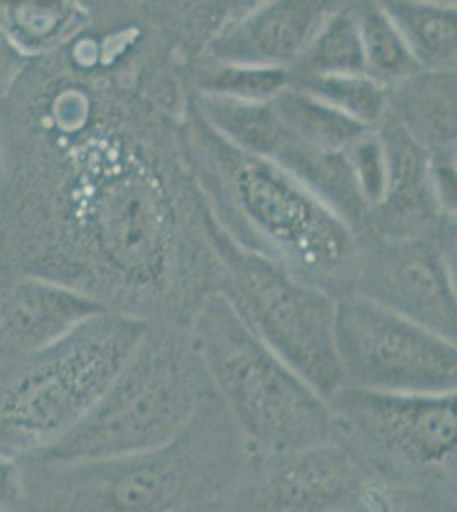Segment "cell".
I'll return each mask as SVG.
<instances>
[{
  "label": "cell",
  "mask_w": 457,
  "mask_h": 512,
  "mask_svg": "<svg viewBox=\"0 0 457 512\" xmlns=\"http://www.w3.org/2000/svg\"><path fill=\"white\" fill-rule=\"evenodd\" d=\"M21 461L24 494L16 512H180L231 494L249 453L217 398L173 443L149 453Z\"/></svg>",
  "instance_id": "cell-1"
},
{
  "label": "cell",
  "mask_w": 457,
  "mask_h": 512,
  "mask_svg": "<svg viewBox=\"0 0 457 512\" xmlns=\"http://www.w3.org/2000/svg\"><path fill=\"white\" fill-rule=\"evenodd\" d=\"M217 400L191 333L147 326L134 354L93 410L41 461H82L149 453L173 443Z\"/></svg>",
  "instance_id": "cell-2"
},
{
  "label": "cell",
  "mask_w": 457,
  "mask_h": 512,
  "mask_svg": "<svg viewBox=\"0 0 457 512\" xmlns=\"http://www.w3.org/2000/svg\"><path fill=\"white\" fill-rule=\"evenodd\" d=\"M191 335L249 456L335 441L328 400L268 349L229 301H210Z\"/></svg>",
  "instance_id": "cell-3"
},
{
  "label": "cell",
  "mask_w": 457,
  "mask_h": 512,
  "mask_svg": "<svg viewBox=\"0 0 457 512\" xmlns=\"http://www.w3.org/2000/svg\"><path fill=\"white\" fill-rule=\"evenodd\" d=\"M147 326L108 311L0 374V453L29 458L64 439L105 395Z\"/></svg>",
  "instance_id": "cell-4"
},
{
  "label": "cell",
  "mask_w": 457,
  "mask_h": 512,
  "mask_svg": "<svg viewBox=\"0 0 457 512\" xmlns=\"http://www.w3.org/2000/svg\"><path fill=\"white\" fill-rule=\"evenodd\" d=\"M328 403L336 441L374 485L456 489V391L394 393L342 386Z\"/></svg>",
  "instance_id": "cell-5"
},
{
  "label": "cell",
  "mask_w": 457,
  "mask_h": 512,
  "mask_svg": "<svg viewBox=\"0 0 457 512\" xmlns=\"http://www.w3.org/2000/svg\"><path fill=\"white\" fill-rule=\"evenodd\" d=\"M335 345L343 386L394 393L456 391L454 340L369 297L336 304Z\"/></svg>",
  "instance_id": "cell-6"
},
{
  "label": "cell",
  "mask_w": 457,
  "mask_h": 512,
  "mask_svg": "<svg viewBox=\"0 0 457 512\" xmlns=\"http://www.w3.org/2000/svg\"><path fill=\"white\" fill-rule=\"evenodd\" d=\"M232 308L268 349L330 400L343 386L330 297L287 279L263 260L244 256L234 265Z\"/></svg>",
  "instance_id": "cell-7"
},
{
  "label": "cell",
  "mask_w": 457,
  "mask_h": 512,
  "mask_svg": "<svg viewBox=\"0 0 457 512\" xmlns=\"http://www.w3.org/2000/svg\"><path fill=\"white\" fill-rule=\"evenodd\" d=\"M372 489L364 468L335 439L249 456L227 499L244 512H352L367 506Z\"/></svg>",
  "instance_id": "cell-8"
},
{
  "label": "cell",
  "mask_w": 457,
  "mask_h": 512,
  "mask_svg": "<svg viewBox=\"0 0 457 512\" xmlns=\"http://www.w3.org/2000/svg\"><path fill=\"white\" fill-rule=\"evenodd\" d=\"M110 309L96 297L38 275L0 277V374Z\"/></svg>",
  "instance_id": "cell-9"
},
{
  "label": "cell",
  "mask_w": 457,
  "mask_h": 512,
  "mask_svg": "<svg viewBox=\"0 0 457 512\" xmlns=\"http://www.w3.org/2000/svg\"><path fill=\"white\" fill-rule=\"evenodd\" d=\"M87 229L99 255L111 267L145 272L162 245L161 212L149 185L134 175H115L94 190Z\"/></svg>",
  "instance_id": "cell-10"
},
{
  "label": "cell",
  "mask_w": 457,
  "mask_h": 512,
  "mask_svg": "<svg viewBox=\"0 0 457 512\" xmlns=\"http://www.w3.org/2000/svg\"><path fill=\"white\" fill-rule=\"evenodd\" d=\"M371 284L381 292L369 297L372 301L442 337L456 338V303L442 268L429 251L403 246L384 253L372 270Z\"/></svg>",
  "instance_id": "cell-11"
},
{
  "label": "cell",
  "mask_w": 457,
  "mask_h": 512,
  "mask_svg": "<svg viewBox=\"0 0 457 512\" xmlns=\"http://www.w3.org/2000/svg\"><path fill=\"white\" fill-rule=\"evenodd\" d=\"M321 19V4L282 2L258 12L220 41L217 52L227 59H292L306 47Z\"/></svg>",
  "instance_id": "cell-12"
},
{
  "label": "cell",
  "mask_w": 457,
  "mask_h": 512,
  "mask_svg": "<svg viewBox=\"0 0 457 512\" xmlns=\"http://www.w3.org/2000/svg\"><path fill=\"white\" fill-rule=\"evenodd\" d=\"M79 23V9L58 0L0 2V31L7 45L21 57L52 52Z\"/></svg>",
  "instance_id": "cell-13"
},
{
  "label": "cell",
  "mask_w": 457,
  "mask_h": 512,
  "mask_svg": "<svg viewBox=\"0 0 457 512\" xmlns=\"http://www.w3.org/2000/svg\"><path fill=\"white\" fill-rule=\"evenodd\" d=\"M244 200L251 214L272 229L273 233L287 241L302 243L307 239L316 221L311 205L307 204L296 190L287 187V183L273 176L270 169H248L241 178Z\"/></svg>",
  "instance_id": "cell-14"
},
{
  "label": "cell",
  "mask_w": 457,
  "mask_h": 512,
  "mask_svg": "<svg viewBox=\"0 0 457 512\" xmlns=\"http://www.w3.org/2000/svg\"><path fill=\"white\" fill-rule=\"evenodd\" d=\"M391 16L423 62L440 67L456 57V14L418 4H391Z\"/></svg>",
  "instance_id": "cell-15"
},
{
  "label": "cell",
  "mask_w": 457,
  "mask_h": 512,
  "mask_svg": "<svg viewBox=\"0 0 457 512\" xmlns=\"http://www.w3.org/2000/svg\"><path fill=\"white\" fill-rule=\"evenodd\" d=\"M280 106L282 118L290 128L314 144L340 146L359 135V123L309 99L287 96Z\"/></svg>",
  "instance_id": "cell-16"
},
{
  "label": "cell",
  "mask_w": 457,
  "mask_h": 512,
  "mask_svg": "<svg viewBox=\"0 0 457 512\" xmlns=\"http://www.w3.org/2000/svg\"><path fill=\"white\" fill-rule=\"evenodd\" d=\"M360 38L365 59H369L382 76H400L410 67V52L401 40L400 31L394 28L384 12L376 9L365 12Z\"/></svg>",
  "instance_id": "cell-17"
},
{
  "label": "cell",
  "mask_w": 457,
  "mask_h": 512,
  "mask_svg": "<svg viewBox=\"0 0 457 512\" xmlns=\"http://www.w3.org/2000/svg\"><path fill=\"white\" fill-rule=\"evenodd\" d=\"M365 57L360 38V28L350 18L336 19L330 28L319 36L313 52L311 65L319 70H360Z\"/></svg>",
  "instance_id": "cell-18"
},
{
  "label": "cell",
  "mask_w": 457,
  "mask_h": 512,
  "mask_svg": "<svg viewBox=\"0 0 457 512\" xmlns=\"http://www.w3.org/2000/svg\"><path fill=\"white\" fill-rule=\"evenodd\" d=\"M309 88L323 96L326 101L342 106L357 117L372 120L381 113V93L374 82L367 81L364 77L321 74L309 82Z\"/></svg>",
  "instance_id": "cell-19"
},
{
  "label": "cell",
  "mask_w": 457,
  "mask_h": 512,
  "mask_svg": "<svg viewBox=\"0 0 457 512\" xmlns=\"http://www.w3.org/2000/svg\"><path fill=\"white\" fill-rule=\"evenodd\" d=\"M371 512H457L456 489H393L374 485Z\"/></svg>",
  "instance_id": "cell-20"
},
{
  "label": "cell",
  "mask_w": 457,
  "mask_h": 512,
  "mask_svg": "<svg viewBox=\"0 0 457 512\" xmlns=\"http://www.w3.org/2000/svg\"><path fill=\"white\" fill-rule=\"evenodd\" d=\"M215 117L234 137L253 149L268 151L277 142V120L263 108L224 105L215 110Z\"/></svg>",
  "instance_id": "cell-21"
},
{
  "label": "cell",
  "mask_w": 457,
  "mask_h": 512,
  "mask_svg": "<svg viewBox=\"0 0 457 512\" xmlns=\"http://www.w3.org/2000/svg\"><path fill=\"white\" fill-rule=\"evenodd\" d=\"M285 82L284 70L277 69H231L210 72L205 86L219 93L239 96H267L277 91Z\"/></svg>",
  "instance_id": "cell-22"
},
{
  "label": "cell",
  "mask_w": 457,
  "mask_h": 512,
  "mask_svg": "<svg viewBox=\"0 0 457 512\" xmlns=\"http://www.w3.org/2000/svg\"><path fill=\"white\" fill-rule=\"evenodd\" d=\"M23 494V461L18 456L0 453V511H18Z\"/></svg>",
  "instance_id": "cell-23"
},
{
  "label": "cell",
  "mask_w": 457,
  "mask_h": 512,
  "mask_svg": "<svg viewBox=\"0 0 457 512\" xmlns=\"http://www.w3.org/2000/svg\"><path fill=\"white\" fill-rule=\"evenodd\" d=\"M355 161L360 178L371 197H379L384 188V173H382L381 152L374 142H362L355 149Z\"/></svg>",
  "instance_id": "cell-24"
},
{
  "label": "cell",
  "mask_w": 457,
  "mask_h": 512,
  "mask_svg": "<svg viewBox=\"0 0 457 512\" xmlns=\"http://www.w3.org/2000/svg\"><path fill=\"white\" fill-rule=\"evenodd\" d=\"M23 59L18 52H14L6 40L0 41V98L14 86L23 72Z\"/></svg>",
  "instance_id": "cell-25"
},
{
  "label": "cell",
  "mask_w": 457,
  "mask_h": 512,
  "mask_svg": "<svg viewBox=\"0 0 457 512\" xmlns=\"http://www.w3.org/2000/svg\"><path fill=\"white\" fill-rule=\"evenodd\" d=\"M200 512H244L241 507L236 506L231 499H220V501L214 502V504H210V506L203 507Z\"/></svg>",
  "instance_id": "cell-26"
},
{
  "label": "cell",
  "mask_w": 457,
  "mask_h": 512,
  "mask_svg": "<svg viewBox=\"0 0 457 512\" xmlns=\"http://www.w3.org/2000/svg\"><path fill=\"white\" fill-rule=\"evenodd\" d=\"M352 512H371V509H369V502H367V506L360 507V509H355V511Z\"/></svg>",
  "instance_id": "cell-27"
},
{
  "label": "cell",
  "mask_w": 457,
  "mask_h": 512,
  "mask_svg": "<svg viewBox=\"0 0 457 512\" xmlns=\"http://www.w3.org/2000/svg\"><path fill=\"white\" fill-rule=\"evenodd\" d=\"M202 509H188V511H180V512H200Z\"/></svg>",
  "instance_id": "cell-28"
},
{
  "label": "cell",
  "mask_w": 457,
  "mask_h": 512,
  "mask_svg": "<svg viewBox=\"0 0 457 512\" xmlns=\"http://www.w3.org/2000/svg\"><path fill=\"white\" fill-rule=\"evenodd\" d=\"M0 512H2V511H0Z\"/></svg>",
  "instance_id": "cell-29"
}]
</instances>
